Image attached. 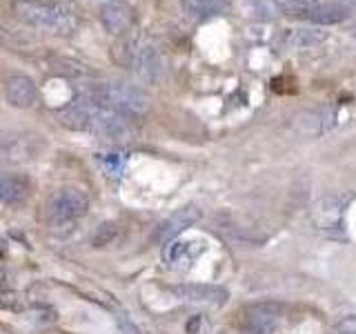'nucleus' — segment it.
Segmentation results:
<instances>
[{"instance_id": "nucleus-4", "label": "nucleus", "mask_w": 356, "mask_h": 334, "mask_svg": "<svg viewBox=\"0 0 356 334\" xmlns=\"http://www.w3.org/2000/svg\"><path fill=\"white\" fill-rule=\"evenodd\" d=\"M83 132H89V134H94V136H100L105 141H114V143L129 141L134 136V127L127 116H122L120 111L111 109V107L100 105L92 96H89Z\"/></svg>"}, {"instance_id": "nucleus-5", "label": "nucleus", "mask_w": 356, "mask_h": 334, "mask_svg": "<svg viewBox=\"0 0 356 334\" xmlns=\"http://www.w3.org/2000/svg\"><path fill=\"white\" fill-rule=\"evenodd\" d=\"M89 209V196L78 187L58 189L47 203V216L54 225H72Z\"/></svg>"}, {"instance_id": "nucleus-18", "label": "nucleus", "mask_w": 356, "mask_h": 334, "mask_svg": "<svg viewBox=\"0 0 356 334\" xmlns=\"http://www.w3.org/2000/svg\"><path fill=\"white\" fill-rule=\"evenodd\" d=\"M278 11L285 16H294V18H307L314 14V9L318 7L321 0H274Z\"/></svg>"}, {"instance_id": "nucleus-13", "label": "nucleus", "mask_w": 356, "mask_h": 334, "mask_svg": "<svg viewBox=\"0 0 356 334\" xmlns=\"http://www.w3.org/2000/svg\"><path fill=\"white\" fill-rule=\"evenodd\" d=\"M29 196V181L22 174L0 172V203L18 205Z\"/></svg>"}, {"instance_id": "nucleus-7", "label": "nucleus", "mask_w": 356, "mask_h": 334, "mask_svg": "<svg viewBox=\"0 0 356 334\" xmlns=\"http://www.w3.org/2000/svg\"><path fill=\"white\" fill-rule=\"evenodd\" d=\"M312 223L325 234H341L345 228V203L339 196H325L312 207Z\"/></svg>"}, {"instance_id": "nucleus-10", "label": "nucleus", "mask_w": 356, "mask_h": 334, "mask_svg": "<svg viewBox=\"0 0 356 334\" xmlns=\"http://www.w3.org/2000/svg\"><path fill=\"white\" fill-rule=\"evenodd\" d=\"M38 136L33 134H16V132H3L0 134V150L9 161H31L38 156Z\"/></svg>"}, {"instance_id": "nucleus-11", "label": "nucleus", "mask_w": 356, "mask_h": 334, "mask_svg": "<svg viewBox=\"0 0 356 334\" xmlns=\"http://www.w3.org/2000/svg\"><path fill=\"white\" fill-rule=\"evenodd\" d=\"M100 22L114 36H125L134 27V22H136V11H134L131 5L116 0V3H107L100 9Z\"/></svg>"}, {"instance_id": "nucleus-25", "label": "nucleus", "mask_w": 356, "mask_h": 334, "mask_svg": "<svg viewBox=\"0 0 356 334\" xmlns=\"http://www.w3.org/2000/svg\"><path fill=\"white\" fill-rule=\"evenodd\" d=\"M352 36H354V40H356V29H354V33H352Z\"/></svg>"}, {"instance_id": "nucleus-20", "label": "nucleus", "mask_w": 356, "mask_h": 334, "mask_svg": "<svg viewBox=\"0 0 356 334\" xmlns=\"http://www.w3.org/2000/svg\"><path fill=\"white\" fill-rule=\"evenodd\" d=\"M327 40V33L325 31H318V29H300L294 38V45L300 49H312L316 45L325 42Z\"/></svg>"}, {"instance_id": "nucleus-15", "label": "nucleus", "mask_w": 356, "mask_h": 334, "mask_svg": "<svg viewBox=\"0 0 356 334\" xmlns=\"http://www.w3.org/2000/svg\"><path fill=\"white\" fill-rule=\"evenodd\" d=\"M350 11L345 9L337 0H327V3H318V7L314 9V14L309 16L312 22L316 25H339V22L348 20Z\"/></svg>"}, {"instance_id": "nucleus-2", "label": "nucleus", "mask_w": 356, "mask_h": 334, "mask_svg": "<svg viewBox=\"0 0 356 334\" xmlns=\"http://www.w3.org/2000/svg\"><path fill=\"white\" fill-rule=\"evenodd\" d=\"M111 56L120 67H127V70L136 74L143 83L156 85L163 78V58L159 49L147 40L122 38L114 45Z\"/></svg>"}, {"instance_id": "nucleus-1", "label": "nucleus", "mask_w": 356, "mask_h": 334, "mask_svg": "<svg viewBox=\"0 0 356 334\" xmlns=\"http://www.w3.org/2000/svg\"><path fill=\"white\" fill-rule=\"evenodd\" d=\"M11 11L20 22L54 36H72L81 25L76 11L60 0H14Z\"/></svg>"}, {"instance_id": "nucleus-23", "label": "nucleus", "mask_w": 356, "mask_h": 334, "mask_svg": "<svg viewBox=\"0 0 356 334\" xmlns=\"http://www.w3.org/2000/svg\"><path fill=\"white\" fill-rule=\"evenodd\" d=\"M334 334H356V315H348L334 326Z\"/></svg>"}, {"instance_id": "nucleus-9", "label": "nucleus", "mask_w": 356, "mask_h": 334, "mask_svg": "<svg viewBox=\"0 0 356 334\" xmlns=\"http://www.w3.org/2000/svg\"><path fill=\"white\" fill-rule=\"evenodd\" d=\"M198 218H200V209L194 205L176 209L174 214L161 221L159 228L154 230V243H170L172 239L178 237V234H183L187 228H192Z\"/></svg>"}, {"instance_id": "nucleus-3", "label": "nucleus", "mask_w": 356, "mask_h": 334, "mask_svg": "<svg viewBox=\"0 0 356 334\" xmlns=\"http://www.w3.org/2000/svg\"><path fill=\"white\" fill-rule=\"evenodd\" d=\"M89 96L98 100L100 105L120 111V114L127 118L143 116V114H147V109H149L147 94H145L140 87L131 85L127 81H118V78L96 83L89 89Z\"/></svg>"}, {"instance_id": "nucleus-14", "label": "nucleus", "mask_w": 356, "mask_h": 334, "mask_svg": "<svg viewBox=\"0 0 356 334\" xmlns=\"http://www.w3.org/2000/svg\"><path fill=\"white\" fill-rule=\"evenodd\" d=\"M183 11L194 20H205L225 11L227 0H181Z\"/></svg>"}, {"instance_id": "nucleus-16", "label": "nucleus", "mask_w": 356, "mask_h": 334, "mask_svg": "<svg viewBox=\"0 0 356 334\" xmlns=\"http://www.w3.org/2000/svg\"><path fill=\"white\" fill-rule=\"evenodd\" d=\"M203 243L196 245L192 241H185V243H172L167 245V263L172 267H183V263H192L196 259L198 252H203Z\"/></svg>"}, {"instance_id": "nucleus-19", "label": "nucleus", "mask_w": 356, "mask_h": 334, "mask_svg": "<svg viewBox=\"0 0 356 334\" xmlns=\"http://www.w3.org/2000/svg\"><path fill=\"white\" fill-rule=\"evenodd\" d=\"M118 237V225L114 221H105L94 230L92 234V245L94 248H105V245H111Z\"/></svg>"}, {"instance_id": "nucleus-21", "label": "nucleus", "mask_w": 356, "mask_h": 334, "mask_svg": "<svg viewBox=\"0 0 356 334\" xmlns=\"http://www.w3.org/2000/svg\"><path fill=\"white\" fill-rule=\"evenodd\" d=\"M250 5H252V16L263 18V20H270L278 9L272 0H250Z\"/></svg>"}, {"instance_id": "nucleus-8", "label": "nucleus", "mask_w": 356, "mask_h": 334, "mask_svg": "<svg viewBox=\"0 0 356 334\" xmlns=\"http://www.w3.org/2000/svg\"><path fill=\"white\" fill-rule=\"evenodd\" d=\"M172 292L187 301V303H200L209 308H220L227 303L229 292L220 285H209V283H183L172 287Z\"/></svg>"}, {"instance_id": "nucleus-17", "label": "nucleus", "mask_w": 356, "mask_h": 334, "mask_svg": "<svg viewBox=\"0 0 356 334\" xmlns=\"http://www.w3.org/2000/svg\"><path fill=\"white\" fill-rule=\"evenodd\" d=\"M332 111H305V114L296 116L294 125L303 134H321L323 129H327L332 125Z\"/></svg>"}, {"instance_id": "nucleus-24", "label": "nucleus", "mask_w": 356, "mask_h": 334, "mask_svg": "<svg viewBox=\"0 0 356 334\" xmlns=\"http://www.w3.org/2000/svg\"><path fill=\"white\" fill-rule=\"evenodd\" d=\"M337 3H341L345 9L350 11V14H352V11H356V0H337Z\"/></svg>"}, {"instance_id": "nucleus-12", "label": "nucleus", "mask_w": 356, "mask_h": 334, "mask_svg": "<svg viewBox=\"0 0 356 334\" xmlns=\"http://www.w3.org/2000/svg\"><path fill=\"white\" fill-rule=\"evenodd\" d=\"M36 94H38L36 83L25 74H14L5 81V98L11 107H18V109L31 107L36 103Z\"/></svg>"}, {"instance_id": "nucleus-6", "label": "nucleus", "mask_w": 356, "mask_h": 334, "mask_svg": "<svg viewBox=\"0 0 356 334\" xmlns=\"http://www.w3.org/2000/svg\"><path fill=\"white\" fill-rule=\"evenodd\" d=\"M283 319V305L276 301L252 303L241 315V334H274Z\"/></svg>"}, {"instance_id": "nucleus-22", "label": "nucleus", "mask_w": 356, "mask_h": 334, "mask_svg": "<svg viewBox=\"0 0 356 334\" xmlns=\"http://www.w3.org/2000/svg\"><path fill=\"white\" fill-rule=\"evenodd\" d=\"M103 165H105V170L111 174V176H120L122 170H125V156L114 152V154H105L103 156Z\"/></svg>"}]
</instances>
